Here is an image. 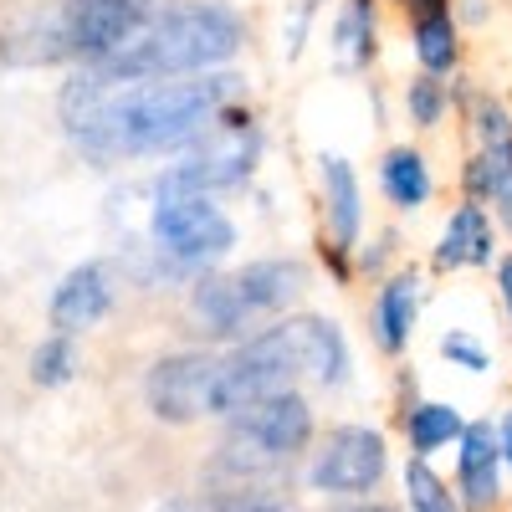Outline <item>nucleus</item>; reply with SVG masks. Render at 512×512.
Returning a JSON list of instances; mask_svg holds the SVG:
<instances>
[{
    "instance_id": "obj_1",
    "label": "nucleus",
    "mask_w": 512,
    "mask_h": 512,
    "mask_svg": "<svg viewBox=\"0 0 512 512\" xmlns=\"http://www.w3.org/2000/svg\"><path fill=\"white\" fill-rule=\"evenodd\" d=\"M231 103H251V77L236 67L149 82H103L88 67H72L57 93V118L82 159L113 169L134 159L185 154Z\"/></svg>"
},
{
    "instance_id": "obj_2",
    "label": "nucleus",
    "mask_w": 512,
    "mask_h": 512,
    "mask_svg": "<svg viewBox=\"0 0 512 512\" xmlns=\"http://www.w3.org/2000/svg\"><path fill=\"white\" fill-rule=\"evenodd\" d=\"M251 47V21L231 0H164V6L103 62H88L103 82H149V77H195L236 67Z\"/></svg>"
},
{
    "instance_id": "obj_3",
    "label": "nucleus",
    "mask_w": 512,
    "mask_h": 512,
    "mask_svg": "<svg viewBox=\"0 0 512 512\" xmlns=\"http://www.w3.org/2000/svg\"><path fill=\"white\" fill-rule=\"evenodd\" d=\"M164 0H57L52 11L26 16L0 52L26 41L21 52H11L6 62H72V67H88L113 57L128 36H134Z\"/></svg>"
},
{
    "instance_id": "obj_4",
    "label": "nucleus",
    "mask_w": 512,
    "mask_h": 512,
    "mask_svg": "<svg viewBox=\"0 0 512 512\" xmlns=\"http://www.w3.org/2000/svg\"><path fill=\"white\" fill-rule=\"evenodd\" d=\"M262 154H267L262 113L251 103H231V108L216 113V123H210L185 154H175V164H164L149 180V195H210V200H221L226 190L251 185Z\"/></svg>"
},
{
    "instance_id": "obj_5",
    "label": "nucleus",
    "mask_w": 512,
    "mask_h": 512,
    "mask_svg": "<svg viewBox=\"0 0 512 512\" xmlns=\"http://www.w3.org/2000/svg\"><path fill=\"white\" fill-rule=\"evenodd\" d=\"M390 472H395V446L384 425L333 420L318 431L297 477H303V492L318 502H354V497H379Z\"/></svg>"
},
{
    "instance_id": "obj_6",
    "label": "nucleus",
    "mask_w": 512,
    "mask_h": 512,
    "mask_svg": "<svg viewBox=\"0 0 512 512\" xmlns=\"http://www.w3.org/2000/svg\"><path fill=\"white\" fill-rule=\"evenodd\" d=\"M144 241L190 282L200 272H216V267L231 262L236 246H241V226H236L231 210L210 195H154L149 221H144Z\"/></svg>"
},
{
    "instance_id": "obj_7",
    "label": "nucleus",
    "mask_w": 512,
    "mask_h": 512,
    "mask_svg": "<svg viewBox=\"0 0 512 512\" xmlns=\"http://www.w3.org/2000/svg\"><path fill=\"white\" fill-rule=\"evenodd\" d=\"M216 369H221V349L210 344H180L154 354L144 369V410L169 431H190V425L216 420Z\"/></svg>"
},
{
    "instance_id": "obj_8",
    "label": "nucleus",
    "mask_w": 512,
    "mask_h": 512,
    "mask_svg": "<svg viewBox=\"0 0 512 512\" xmlns=\"http://www.w3.org/2000/svg\"><path fill=\"white\" fill-rule=\"evenodd\" d=\"M282 338H287V354L297 364V379L313 384V390H349L354 374H359V359H354V338L349 328L338 323L333 313H318V308H297L287 318H277Z\"/></svg>"
},
{
    "instance_id": "obj_9",
    "label": "nucleus",
    "mask_w": 512,
    "mask_h": 512,
    "mask_svg": "<svg viewBox=\"0 0 512 512\" xmlns=\"http://www.w3.org/2000/svg\"><path fill=\"white\" fill-rule=\"evenodd\" d=\"M425 267L405 262L390 277H379L369 292V308H364V328H369V349L379 359L400 364L420 333V313H425Z\"/></svg>"
},
{
    "instance_id": "obj_10",
    "label": "nucleus",
    "mask_w": 512,
    "mask_h": 512,
    "mask_svg": "<svg viewBox=\"0 0 512 512\" xmlns=\"http://www.w3.org/2000/svg\"><path fill=\"white\" fill-rule=\"evenodd\" d=\"M118 297H123L118 262H108V256H82V262H72L57 277V287L47 297V328L62 338H82L118 308Z\"/></svg>"
},
{
    "instance_id": "obj_11",
    "label": "nucleus",
    "mask_w": 512,
    "mask_h": 512,
    "mask_svg": "<svg viewBox=\"0 0 512 512\" xmlns=\"http://www.w3.org/2000/svg\"><path fill=\"white\" fill-rule=\"evenodd\" d=\"M502 231L487 216V205L477 200H456L436 236H431V256H425V277H461V272H492L502 256Z\"/></svg>"
},
{
    "instance_id": "obj_12",
    "label": "nucleus",
    "mask_w": 512,
    "mask_h": 512,
    "mask_svg": "<svg viewBox=\"0 0 512 512\" xmlns=\"http://www.w3.org/2000/svg\"><path fill=\"white\" fill-rule=\"evenodd\" d=\"M507 466L497 451V425L492 415L466 420L461 441L451 446V492L461 497L466 512H502L507 507Z\"/></svg>"
},
{
    "instance_id": "obj_13",
    "label": "nucleus",
    "mask_w": 512,
    "mask_h": 512,
    "mask_svg": "<svg viewBox=\"0 0 512 512\" xmlns=\"http://www.w3.org/2000/svg\"><path fill=\"white\" fill-rule=\"evenodd\" d=\"M369 226V200H364V175L349 154L323 149L318 154V241L354 251Z\"/></svg>"
},
{
    "instance_id": "obj_14",
    "label": "nucleus",
    "mask_w": 512,
    "mask_h": 512,
    "mask_svg": "<svg viewBox=\"0 0 512 512\" xmlns=\"http://www.w3.org/2000/svg\"><path fill=\"white\" fill-rule=\"evenodd\" d=\"M231 277H236V292H241V303L251 308L256 323H277V318L297 313L313 292V267L292 251L251 256V262L231 267Z\"/></svg>"
},
{
    "instance_id": "obj_15",
    "label": "nucleus",
    "mask_w": 512,
    "mask_h": 512,
    "mask_svg": "<svg viewBox=\"0 0 512 512\" xmlns=\"http://www.w3.org/2000/svg\"><path fill=\"white\" fill-rule=\"evenodd\" d=\"M185 318L200 333V344H210V349H231V344H241V338H251L262 328L251 318V308L241 303L236 277L226 267L200 272V277L185 282Z\"/></svg>"
},
{
    "instance_id": "obj_16",
    "label": "nucleus",
    "mask_w": 512,
    "mask_h": 512,
    "mask_svg": "<svg viewBox=\"0 0 512 512\" xmlns=\"http://www.w3.org/2000/svg\"><path fill=\"white\" fill-rule=\"evenodd\" d=\"M384 52V0H333L328 67L338 77H364Z\"/></svg>"
},
{
    "instance_id": "obj_17",
    "label": "nucleus",
    "mask_w": 512,
    "mask_h": 512,
    "mask_svg": "<svg viewBox=\"0 0 512 512\" xmlns=\"http://www.w3.org/2000/svg\"><path fill=\"white\" fill-rule=\"evenodd\" d=\"M374 190L395 216H420L436 200V164L415 139H395L384 144L374 159Z\"/></svg>"
},
{
    "instance_id": "obj_18",
    "label": "nucleus",
    "mask_w": 512,
    "mask_h": 512,
    "mask_svg": "<svg viewBox=\"0 0 512 512\" xmlns=\"http://www.w3.org/2000/svg\"><path fill=\"white\" fill-rule=\"evenodd\" d=\"M456 180H461V200L487 205L497 231L512 236V139L487 144V149H466Z\"/></svg>"
},
{
    "instance_id": "obj_19",
    "label": "nucleus",
    "mask_w": 512,
    "mask_h": 512,
    "mask_svg": "<svg viewBox=\"0 0 512 512\" xmlns=\"http://www.w3.org/2000/svg\"><path fill=\"white\" fill-rule=\"evenodd\" d=\"M405 47L415 72L451 82L456 72H466V31L456 26L451 11H425V16H405Z\"/></svg>"
},
{
    "instance_id": "obj_20",
    "label": "nucleus",
    "mask_w": 512,
    "mask_h": 512,
    "mask_svg": "<svg viewBox=\"0 0 512 512\" xmlns=\"http://www.w3.org/2000/svg\"><path fill=\"white\" fill-rule=\"evenodd\" d=\"M466 420H472V415H466L456 400L420 395V400L395 420V431L405 436V456H415V461H436L441 451H451V446L461 441Z\"/></svg>"
},
{
    "instance_id": "obj_21",
    "label": "nucleus",
    "mask_w": 512,
    "mask_h": 512,
    "mask_svg": "<svg viewBox=\"0 0 512 512\" xmlns=\"http://www.w3.org/2000/svg\"><path fill=\"white\" fill-rule=\"evenodd\" d=\"M200 512H297L287 482H205Z\"/></svg>"
},
{
    "instance_id": "obj_22",
    "label": "nucleus",
    "mask_w": 512,
    "mask_h": 512,
    "mask_svg": "<svg viewBox=\"0 0 512 512\" xmlns=\"http://www.w3.org/2000/svg\"><path fill=\"white\" fill-rule=\"evenodd\" d=\"M400 497H405V512H466L441 466L415 461V456L400 461Z\"/></svg>"
},
{
    "instance_id": "obj_23",
    "label": "nucleus",
    "mask_w": 512,
    "mask_h": 512,
    "mask_svg": "<svg viewBox=\"0 0 512 512\" xmlns=\"http://www.w3.org/2000/svg\"><path fill=\"white\" fill-rule=\"evenodd\" d=\"M82 374V349L77 338H62V333H41L31 354H26V379L36 390H67V384Z\"/></svg>"
},
{
    "instance_id": "obj_24",
    "label": "nucleus",
    "mask_w": 512,
    "mask_h": 512,
    "mask_svg": "<svg viewBox=\"0 0 512 512\" xmlns=\"http://www.w3.org/2000/svg\"><path fill=\"white\" fill-rule=\"evenodd\" d=\"M400 118L415 128V134H436L451 118V88L441 77H425V72H410L400 82Z\"/></svg>"
},
{
    "instance_id": "obj_25",
    "label": "nucleus",
    "mask_w": 512,
    "mask_h": 512,
    "mask_svg": "<svg viewBox=\"0 0 512 512\" xmlns=\"http://www.w3.org/2000/svg\"><path fill=\"white\" fill-rule=\"evenodd\" d=\"M436 359L446 369H456V374H472V379H487L497 369V349L477 328H461V323H446L436 333Z\"/></svg>"
},
{
    "instance_id": "obj_26",
    "label": "nucleus",
    "mask_w": 512,
    "mask_h": 512,
    "mask_svg": "<svg viewBox=\"0 0 512 512\" xmlns=\"http://www.w3.org/2000/svg\"><path fill=\"white\" fill-rule=\"evenodd\" d=\"M456 118L466 123V134H472V149H487V144H502V139H512V103H507L502 93L482 88V82H477L472 103H466Z\"/></svg>"
},
{
    "instance_id": "obj_27",
    "label": "nucleus",
    "mask_w": 512,
    "mask_h": 512,
    "mask_svg": "<svg viewBox=\"0 0 512 512\" xmlns=\"http://www.w3.org/2000/svg\"><path fill=\"white\" fill-rule=\"evenodd\" d=\"M395 267H405V231L400 226H374L359 246H354V277H390Z\"/></svg>"
},
{
    "instance_id": "obj_28",
    "label": "nucleus",
    "mask_w": 512,
    "mask_h": 512,
    "mask_svg": "<svg viewBox=\"0 0 512 512\" xmlns=\"http://www.w3.org/2000/svg\"><path fill=\"white\" fill-rule=\"evenodd\" d=\"M318 11H323V0H297V11L282 21V52H287V62H297L308 52V36H313Z\"/></svg>"
},
{
    "instance_id": "obj_29",
    "label": "nucleus",
    "mask_w": 512,
    "mask_h": 512,
    "mask_svg": "<svg viewBox=\"0 0 512 512\" xmlns=\"http://www.w3.org/2000/svg\"><path fill=\"white\" fill-rule=\"evenodd\" d=\"M390 390H395V395H390V420H400V415L420 400V374H415V364L400 359V364L390 369Z\"/></svg>"
},
{
    "instance_id": "obj_30",
    "label": "nucleus",
    "mask_w": 512,
    "mask_h": 512,
    "mask_svg": "<svg viewBox=\"0 0 512 512\" xmlns=\"http://www.w3.org/2000/svg\"><path fill=\"white\" fill-rule=\"evenodd\" d=\"M318 267L328 272L333 287H354V282H359V277H354V251H338V246H323V241H318Z\"/></svg>"
},
{
    "instance_id": "obj_31",
    "label": "nucleus",
    "mask_w": 512,
    "mask_h": 512,
    "mask_svg": "<svg viewBox=\"0 0 512 512\" xmlns=\"http://www.w3.org/2000/svg\"><path fill=\"white\" fill-rule=\"evenodd\" d=\"M492 292H497V308H502V323L512 333V246H502L497 267H492Z\"/></svg>"
},
{
    "instance_id": "obj_32",
    "label": "nucleus",
    "mask_w": 512,
    "mask_h": 512,
    "mask_svg": "<svg viewBox=\"0 0 512 512\" xmlns=\"http://www.w3.org/2000/svg\"><path fill=\"white\" fill-rule=\"evenodd\" d=\"M451 16H456L461 31H482L497 16V0H451Z\"/></svg>"
},
{
    "instance_id": "obj_33",
    "label": "nucleus",
    "mask_w": 512,
    "mask_h": 512,
    "mask_svg": "<svg viewBox=\"0 0 512 512\" xmlns=\"http://www.w3.org/2000/svg\"><path fill=\"white\" fill-rule=\"evenodd\" d=\"M492 425H497V451H502V466H507V482H512V405H502V410L492 415Z\"/></svg>"
},
{
    "instance_id": "obj_34",
    "label": "nucleus",
    "mask_w": 512,
    "mask_h": 512,
    "mask_svg": "<svg viewBox=\"0 0 512 512\" xmlns=\"http://www.w3.org/2000/svg\"><path fill=\"white\" fill-rule=\"evenodd\" d=\"M323 512H400L390 497H354V502H328Z\"/></svg>"
},
{
    "instance_id": "obj_35",
    "label": "nucleus",
    "mask_w": 512,
    "mask_h": 512,
    "mask_svg": "<svg viewBox=\"0 0 512 512\" xmlns=\"http://www.w3.org/2000/svg\"><path fill=\"white\" fill-rule=\"evenodd\" d=\"M405 16H425V11H451V0H400Z\"/></svg>"
},
{
    "instance_id": "obj_36",
    "label": "nucleus",
    "mask_w": 512,
    "mask_h": 512,
    "mask_svg": "<svg viewBox=\"0 0 512 512\" xmlns=\"http://www.w3.org/2000/svg\"><path fill=\"white\" fill-rule=\"evenodd\" d=\"M390 6H400V0H390Z\"/></svg>"
},
{
    "instance_id": "obj_37",
    "label": "nucleus",
    "mask_w": 512,
    "mask_h": 512,
    "mask_svg": "<svg viewBox=\"0 0 512 512\" xmlns=\"http://www.w3.org/2000/svg\"><path fill=\"white\" fill-rule=\"evenodd\" d=\"M507 512H512V502H507Z\"/></svg>"
}]
</instances>
